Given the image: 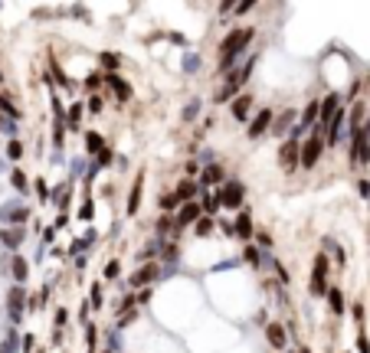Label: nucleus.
Here are the masks:
<instances>
[{
    "instance_id": "nucleus-1",
    "label": "nucleus",
    "mask_w": 370,
    "mask_h": 353,
    "mask_svg": "<svg viewBox=\"0 0 370 353\" xmlns=\"http://www.w3.org/2000/svg\"><path fill=\"white\" fill-rule=\"evenodd\" d=\"M249 39H252V30H233V33L223 39V46H219V69H223V72L236 66V59L246 53Z\"/></svg>"
},
{
    "instance_id": "nucleus-2",
    "label": "nucleus",
    "mask_w": 370,
    "mask_h": 353,
    "mask_svg": "<svg viewBox=\"0 0 370 353\" xmlns=\"http://www.w3.org/2000/svg\"><path fill=\"white\" fill-rule=\"evenodd\" d=\"M252 66H256V59H246V66H242V69H236V72L229 76V82H226L223 88H219L217 101H226V98H233V95H236V88H242L246 82H249V72H252Z\"/></svg>"
},
{
    "instance_id": "nucleus-3",
    "label": "nucleus",
    "mask_w": 370,
    "mask_h": 353,
    "mask_svg": "<svg viewBox=\"0 0 370 353\" xmlns=\"http://www.w3.org/2000/svg\"><path fill=\"white\" fill-rule=\"evenodd\" d=\"M321 124L315 128V137H308L305 141V147H302V164L305 167H315L318 164V157H321V151H325V137H321Z\"/></svg>"
},
{
    "instance_id": "nucleus-4",
    "label": "nucleus",
    "mask_w": 370,
    "mask_h": 353,
    "mask_svg": "<svg viewBox=\"0 0 370 353\" xmlns=\"http://www.w3.org/2000/svg\"><path fill=\"white\" fill-rule=\"evenodd\" d=\"M311 294H327L331 288H327V258L325 255H318L315 258V272H311Z\"/></svg>"
},
{
    "instance_id": "nucleus-5",
    "label": "nucleus",
    "mask_w": 370,
    "mask_h": 353,
    "mask_svg": "<svg viewBox=\"0 0 370 353\" xmlns=\"http://www.w3.org/2000/svg\"><path fill=\"white\" fill-rule=\"evenodd\" d=\"M242 193H246V190H242L239 180H226L223 190H219V199H223L226 210H236V206H242Z\"/></svg>"
},
{
    "instance_id": "nucleus-6",
    "label": "nucleus",
    "mask_w": 370,
    "mask_h": 353,
    "mask_svg": "<svg viewBox=\"0 0 370 353\" xmlns=\"http://www.w3.org/2000/svg\"><path fill=\"white\" fill-rule=\"evenodd\" d=\"M7 311H10L13 324L23 317V285H13L10 288V294H7Z\"/></svg>"
},
{
    "instance_id": "nucleus-7",
    "label": "nucleus",
    "mask_w": 370,
    "mask_h": 353,
    "mask_svg": "<svg viewBox=\"0 0 370 353\" xmlns=\"http://www.w3.org/2000/svg\"><path fill=\"white\" fill-rule=\"evenodd\" d=\"M298 154H302V151H298V144H295V141H285V144H282V151H279V160H282L285 170H292L295 164H302V157H298Z\"/></svg>"
},
{
    "instance_id": "nucleus-8",
    "label": "nucleus",
    "mask_w": 370,
    "mask_h": 353,
    "mask_svg": "<svg viewBox=\"0 0 370 353\" xmlns=\"http://www.w3.org/2000/svg\"><path fill=\"white\" fill-rule=\"evenodd\" d=\"M269 124H272V111L262 108L259 115L252 118V124H249V137H262V134L269 131Z\"/></svg>"
},
{
    "instance_id": "nucleus-9",
    "label": "nucleus",
    "mask_w": 370,
    "mask_h": 353,
    "mask_svg": "<svg viewBox=\"0 0 370 353\" xmlns=\"http://www.w3.org/2000/svg\"><path fill=\"white\" fill-rule=\"evenodd\" d=\"M344 124H348V115H344V108L331 118V124H327V144H341V134H344Z\"/></svg>"
},
{
    "instance_id": "nucleus-10",
    "label": "nucleus",
    "mask_w": 370,
    "mask_h": 353,
    "mask_svg": "<svg viewBox=\"0 0 370 353\" xmlns=\"http://www.w3.org/2000/svg\"><path fill=\"white\" fill-rule=\"evenodd\" d=\"M200 203H184L180 206V213H177V226L184 229V226H190V222H200Z\"/></svg>"
},
{
    "instance_id": "nucleus-11",
    "label": "nucleus",
    "mask_w": 370,
    "mask_h": 353,
    "mask_svg": "<svg viewBox=\"0 0 370 353\" xmlns=\"http://www.w3.org/2000/svg\"><path fill=\"white\" fill-rule=\"evenodd\" d=\"M0 219H3V222H17V226H23V222L30 219V210H26V206H3V210H0Z\"/></svg>"
},
{
    "instance_id": "nucleus-12",
    "label": "nucleus",
    "mask_w": 370,
    "mask_h": 353,
    "mask_svg": "<svg viewBox=\"0 0 370 353\" xmlns=\"http://www.w3.org/2000/svg\"><path fill=\"white\" fill-rule=\"evenodd\" d=\"M338 105H341V95H327L325 105H321V118H318V121H321V124H331V118L341 111Z\"/></svg>"
},
{
    "instance_id": "nucleus-13",
    "label": "nucleus",
    "mask_w": 370,
    "mask_h": 353,
    "mask_svg": "<svg viewBox=\"0 0 370 353\" xmlns=\"http://www.w3.org/2000/svg\"><path fill=\"white\" fill-rule=\"evenodd\" d=\"M196 193H200V183H194V180H180V187H177V199H180V203H194Z\"/></svg>"
},
{
    "instance_id": "nucleus-14",
    "label": "nucleus",
    "mask_w": 370,
    "mask_h": 353,
    "mask_svg": "<svg viewBox=\"0 0 370 353\" xmlns=\"http://www.w3.org/2000/svg\"><path fill=\"white\" fill-rule=\"evenodd\" d=\"M154 278H157V265H144L141 272H134V275H131V288L148 285V281H154Z\"/></svg>"
},
{
    "instance_id": "nucleus-15",
    "label": "nucleus",
    "mask_w": 370,
    "mask_h": 353,
    "mask_svg": "<svg viewBox=\"0 0 370 353\" xmlns=\"http://www.w3.org/2000/svg\"><path fill=\"white\" fill-rule=\"evenodd\" d=\"M200 210L207 213V216H213L217 210H223V199H219V190H217V193H207V196H200Z\"/></svg>"
},
{
    "instance_id": "nucleus-16",
    "label": "nucleus",
    "mask_w": 370,
    "mask_h": 353,
    "mask_svg": "<svg viewBox=\"0 0 370 353\" xmlns=\"http://www.w3.org/2000/svg\"><path fill=\"white\" fill-rule=\"evenodd\" d=\"M265 333H269V343H272L275 350H282L285 343H288V337H285V327H282V324H269V331H265Z\"/></svg>"
},
{
    "instance_id": "nucleus-17",
    "label": "nucleus",
    "mask_w": 370,
    "mask_h": 353,
    "mask_svg": "<svg viewBox=\"0 0 370 353\" xmlns=\"http://www.w3.org/2000/svg\"><path fill=\"white\" fill-rule=\"evenodd\" d=\"M23 239H26V232H23V229H3V232H0V242L7 245V249H17Z\"/></svg>"
},
{
    "instance_id": "nucleus-18",
    "label": "nucleus",
    "mask_w": 370,
    "mask_h": 353,
    "mask_svg": "<svg viewBox=\"0 0 370 353\" xmlns=\"http://www.w3.org/2000/svg\"><path fill=\"white\" fill-rule=\"evenodd\" d=\"M233 235H239V239H249V235H252V222H249L246 213L236 216V222H233Z\"/></svg>"
},
{
    "instance_id": "nucleus-19",
    "label": "nucleus",
    "mask_w": 370,
    "mask_h": 353,
    "mask_svg": "<svg viewBox=\"0 0 370 353\" xmlns=\"http://www.w3.org/2000/svg\"><path fill=\"white\" fill-rule=\"evenodd\" d=\"M141 190H144V176H138L134 180V190H131V196H128V213H138V206H141Z\"/></svg>"
},
{
    "instance_id": "nucleus-20",
    "label": "nucleus",
    "mask_w": 370,
    "mask_h": 353,
    "mask_svg": "<svg viewBox=\"0 0 370 353\" xmlns=\"http://www.w3.org/2000/svg\"><path fill=\"white\" fill-rule=\"evenodd\" d=\"M219 180H223V170H219L217 164L203 167V174H200V183H203V187H210V183H219Z\"/></svg>"
},
{
    "instance_id": "nucleus-21",
    "label": "nucleus",
    "mask_w": 370,
    "mask_h": 353,
    "mask_svg": "<svg viewBox=\"0 0 370 353\" xmlns=\"http://www.w3.org/2000/svg\"><path fill=\"white\" fill-rule=\"evenodd\" d=\"M327 304H331L334 314H344V294H341V288H331L327 291Z\"/></svg>"
},
{
    "instance_id": "nucleus-22",
    "label": "nucleus",
    "mask_w": 370,
    "mask_h": 353,
    "mask_svg": "<svg viewBox=\"0 0 370 353\" xmlns=\"http://www.w3.org/2000/svg\"><path fill=\"white\" fill-rule=\"evenodd\" d=\"M249 108H252V98H246V95H242V98H236V105H233V118H249Z\"/></svg>"
},
{
    "instance_id": "nucleus-23",
    "label": "nucleus",
    "mask_w": 370,
    "mask_h": 353,
    "mask_svg": "<svg viewBox=\"0 0 370 353\" xmlns=\"http://www.w3.org/2000/svg\"><path fill=\"white\" fill-rule=\"evenodd\" d=\"M213 229H217V222H213V216H203V219L196 222V235H200V239H207V235H213Z\"/></svg>"
},
{
    "instance_id": "nucleus-24",
    "label": "nucleus",
    "mask_w": 370,
    "mask_h": 353,
    "mask_svg": "<svg viewBox=\"0 0 370 353\" xmlns=\"http://www.w3.org/2000/svg\"><path fill=\"white\" fill-rule=\"evenodd\" d=\"M0 131L7 134L10 141H17V121H13V118H7V115H0Z\"/></svg>"
},
{
    "instance_id": "nucleus-25",
    "label": "nucleus",
    "mask_w": 370,
    "mask_h": 353,
    "mask_svg": "<svg viewBox=\"0 0 370 353\" xmlns=\"http://www.w3.org/2000/svg\"><path fill=\"white\" fill-rule=\"evenodd\" d=\"M105 82H109V85L115 88V92H118V98H128V85H125V82H121L118 76H111V72H109V76H105Z\"/></svg>"
},
{
    "instance_id": "nucleus-26",
    "label": "nucleus",
    "mask_w": 370,
    "mask_h": 353,
    "mask_svg": "<svg viewBox=\"0 0 370 353\" xmlns=\"http://www.w3.org/2000/svg\"><path fill=\"white\" fill-rule=\"evenodd\" d=\"M79 118H82V105H72L69 115H65V124H69L72 131H79Z\"/></svg>"
},
{
    "instance_id": "nucleus-27",
    "label": "nucleus",
    "mask_w": 370,
    "mask_h": 353,
    "mask_svg": "<svg viewBox=\"0 0 370 353\" xmlns=\"http://www.w3.org/2000/svg\"><path fill=\"white\" fill-rule=\"evenodd\" d=\"M26 272H30V268H26V262L13 255V278H17V281H26Z\"/></svg>"
},
{
    "instance_id": "nucleus-28",
    "label": "nucleus",
    "mask_w": 370,
    "mask_h": 353,
    "mask_svg": "<svg viewBox=\"0 0 370 353\" xmlns=\"http://www.w3.org/2000/svg\"><path fill=\"white\" fill-rule=\"evenodd\" d=\"M86 147H88V151H95V154H102V151H105V147H102V137H98L95 131L86 134Z\"/></svg>"
},
{
    "instance_id": "nucleus-29",
    "label": "nucleus",
    "mask_w": 370,
    "mask_h": 353,
    "mask_svg": "<svg viewBox=\"0 0 370 353\" xmlns=\"http://www.w3.org/2000/svg\"><path fill=\"white\" fill-rule=\"evenodd\" d=\"M292 118H295L292 111H285V115H282V118H279V124H275L272 131H275V134H285V131H288V124H292Z\"/></svg>"
},
{
    "instance_id": "nucleus-30",
    "label": "nucleus",
    "mask_w": 370,
    "mask_h": 353,
    "mask_svg": "<svg viewBox=\"0 0 370 353\" xmlns=\"http://www.w3.org/2000/svg\"><path fill=\"white\" fill-rule=\"evenodd\" d=\"M242 258H246V262H252V265H259V262H262V249H259V245H249Z\"/></svg>"
},
{
    "instance_id": "nucleus-31",
    "label": "nucleus",
    "mask_w": 370,
    "mask_h": 353,
    "mask_svg": "<svg viewBox=\"0 0 370 353\" xmlns=\"http://www.w3.org/2000/svg\"><path fill=\"white\" fill-rule=\"evenodd\" d=\"M7 157H10V160H20V157H23V144L20 141H10V144H7Z\"/></svg>"
},
{
    "instance_id": "nucleus-32",
    "label": "nucleus",
    "mask_w": 370,
    "mask_h": 353,
    "mask_svg": "<svg viewBox=\"0 0 370 353\" xmlns=\"http://www.w3.org/2000/svg\"><path fill=\"white\" fill-rule=\"evenodd\" d=\"M0 108L7 111V118H13V121H17V115H20V111L13 108V101H10V98H7V95H0Z\"/></svg>"
},
{
    "instance_id": "nucleus-33",
    "label": "nucleus",
    "mask_w": 370,
    "mask_h": 353,
    "mask_svg": "<svg viewBox=\"0 0 370 353\" xmlns=\"http://www.w3.org/2000/svg\"><path fill=\"white\" fill-rule=\"evenodd\" d=\"M17 347H20V340H17V333H10L3 340V347H0V353H17Z\"/></svg>"
},
{
    "instance_id": "nucleus-34",
    "label": "nucleus",
    "mask_w": 370,
    "mask_h": 353,
    "mask_svg": "<svg viewBox=\"0 0 370 353\" xmlns=\"http://www.w3.org/2000/svg\"><path fill=\"white\" fill-rule=\"evenodd\" d=\"M196 69H200V59L194 53H187L184 56V72H196Z\"/></svg>"
},
{
    "instance_id": "nucleus-35",
    "label": "nucleus",
    "mask_w": 370,
    "mask_h": 353,
    "mask_svg": "<svg viewBox=\"0 0 370 353\" xmlns=\"http://www.w3.org/2000/svg\"><path fill=\"white\" fill-rule=\"evenodd\" d=\"M10 183H13V187H17V190H20V193H26V176H23L20 170H13V176H10Z\"/></svg>"
},
{
    "instance_id": "nucleus-36",
    "label": "nucleus",
    "mask_w": 370,
    "mask_h": 353,
    "mask_svg": "<svg viewBox=\"0 0 370 353\" xmlns=\"http://www.w3.org/2000/svg\"><path fill=\"white\" fill-rule=\"evenodd\" d=\"M196 111H200V101H190V105L184 108V118L190 121V118H196Z\"/></svg>"
},
{
    "instance_id": "nucleus-37",
    "label": "nucleus",
    "mask_w": 370,
    "mask_h": 353,
    "mask_svg": "<svg viewBox=\"0 0 370 353\" xmlns=\"http://www.w3.org/2000/svg\"><path fill=\"white\" fill-rule=\"evenodd\" d=\"M92 308H102V285H92Z\"/></svg>"
},
{
    "instance_id": "nucleus-38",
    "label": "nucleus",
    "mask_w": 370,
    "mask_h": 353,
    "mask_svg": "<svg viewBox=\"0 0 370 353\" xmlns=\"http://www.w3.org/2000/svg\"><path fill=\"white\" fill-rule=\"evenodd\" d=\"M357 350L360 353H370V343H367V333H364V331L357 333Z\"/></svg>"
},
{
    "instance_id": "nucleus-39",
    "label": "nucleus",
    "mask_w": 370,
    "mask_h": 353,
    "mask_svg": "<svg viewBox=\"0 0 370 353\" xmlns=\"http://www.w3.org/2000/svg\"><path fill=\"white\" fill-rule=\"evenodd\" d=\"M20 350H23V353H30V350H33V333H26V337L20 340Z\"/></svg>"
},
{
    "instance_id": "nucleus-40",
    "label": "nucleus",
    "mask_w": 370,
    "mask_h": 353,
    "mask_svg": "<svg viewBox=\"0 0 370 353\" xmlns=\"http://www.w3.org/2000/svg\"><path fill=\"white\" fill-rule=\"evenodd\" d=\"M98 164H102V167H109V164H111V151H109V147H105V151L98 154Z\"/></svg>"
},
{
    "instance_id": "nucleus-41",
    "label": "nucleus",
    "mask_w": 370,
    "mask_h": 353,
    "mask_svg": "<svg viewBox=\"0 0 370 353\" xmlns=\"http://www.w3.org/2000/svg\"><path fill=\"white\" fill-rule=\"evenodd\" d=\"M102 62H105V66H111V69H115V66H118V56H111V53H105V56H102Z\"/></svg>"
},
{
    "instance_id": "nucleus-42",
    "label": "nucleus",
    "mask_w": 370,
    "mask_h": 353,
    "mask_svg": "<svg viewBox=\"0 0 370 353\" xmlns=\"http://www.w3.org/2000/svg\"><path fill=\"white\" fill-rule=\"evenodd\" d=\"M69 170H72V176H79L82 170H86V164H82V160H72V167H69Z\"/></svg>"
},
{
    "instance_id": "nucleus-43",
    "label": "nucleus",
    "mask_w": 370,
    "mask_h": 353,
    "mask_svg": "<svg viewBox=\"0 0 370 353\" xmlns=\"http://www.w3.org/2000/svg\"><path fill=\"white\" fill-rule=\"evenodd\" d=\"M174 206H177V193L174 196H164V210H174Z\"/></svg>"
},
{
    "instance_id": "nucleus-44",
    "label": "nucleus",
    "mask_w": 370,
    "mask_h": 353,
    "mask_svg": "<svg viewBox=\"0 0 370 353\" xmlns=\"http://www.w3.org/2000/svg\"><path fill=\"white\" fill-rule=\"evenodd\" d=\"M88 108H92V111H102V98H98V95H95V98H88Z\"/></svg>"
},
{
    "instance_id": "nucleus-45",
    "label": "nucleus",
    "mask_w": 370,
    "mask_h": 353,
    "mask_svg": "<svg viewBox=\"0 0 370 353\" xmlns=\"http://www.w3.org/2000/svg\"><path fill=\"white\" fill-rule=\"evenodd\" d=\"M105 275H109V278H115V275H118V262H111L109 268H105Z\"/></svg>"
},
{
    "instance_id": "nucleus-46",
    "label": "nucleus",
    "mask_w": 370,
    "mask_h": 353,
    "mask_svg": "<svg viewBox=\"0 0 370 353\" xmlns=\"http://www.w3.org/2000/svg\"><path fill=\"white\" fill-rule=\"evenodd\" d=\"M36 193H40V196H43V199L49 196V190H46V183H43V180H40V183H36Z\"/></svg>"
},
{
    "instance_id": "nucleus-47",
    "label": "nucleus",
    "mask_w": 370,
    "mask_h": 353,
    "mask_svg": "<svg viewBox=\"0 0 370 353\" xmlns=\"http://www.w3.org/2000/svg\"><path fill=\"white\" fill-rule=\"evenodd\" d=\"M360 193H364V196H370V180H364V183H360Z\"/></svg>"
},
{
    "instance_id": "nucleus-48",
    "label": "nucleus",
    "mask_w": 370,
    "mask_h": 353,
    "mask_svg": "<svg viewBox=\"0 0 370 353\" xmlns=\"http://www.w3.org/2000/svg\"><path fill=\"white\" fill-rule=\"evenodd\" d=\"M298 353H308V350H298Z\"/></svg>"
},
{
    "instance_id": "nucleus-49",
    "label": "nucleus",
    "mask_w": 370,
    "mask_h": 353,
    "mask_svg": "<svg viewBox=\"0 0 370 353\" xmlns=\"http://www.w3.org/2000/svg\"><path fill=\"white\" fill-rule=\"evenodd\" d=\"M0 78H3V72H0Z\"/></svg>"
},
{
    "instance_id": "nucleus-50",
    "label": "nucleus",
    "mask_w": 370,
    "mask_h": 353,
    "mask_svg": "<svg viewBox=\"0 0 370 353\" xmlns=\"http://www.w3.org/2000/svg\"><path fill=\"white\" fill-rule=\"evenodd\" d=\"M105 353H111V350H105Z\"/></svg>"
}]
</instances>
